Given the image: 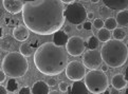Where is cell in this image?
<instances>
[{"mask_svg": "<svg viewBox=\"0 0 128 94\" xmlns=\"http://www.w3.org/2000/svg\"><path fill=\"white\" fill-rule=\"evenodd\" d=\"M22 19L29 31L35 34H54L65 24L62 3L59 0L26 2L22 8Z\"/></svg>", "mask_w": 128, "mask_h": 94, "instance_id": "cell-1", "label": "cell"}, {"mask_svg": "<svg viewBox=\"0 0 128 94\" xmlns=\"http://www.w3.org/2000/svg\"><path fill=\"white\" fill-rule=\"evenodd\" d=\"M34 64L40 73L50 76L58 75L68 65L67 51L54 42H44L35 52Z\"/></svg>", "mask_w": 128, "mask_h": 94, "instance_id": "cell-2", "label": "cell"}, {"mask_svg": "<svg viewBox=\"0 0 128 94\" xmlns=\"http://www.w3.org/2000/svg\"><path fill=\"white\" fill-rule=\"evenodd\" d=\"M100 55L102 59L108 67L118 68L125 65L128 57V49L126 44L120 40H109L103 46Z\"/></svg>", "mask_w": 128, "mask_h": 94, "instance_id": "cell-3", "label": "cell"}, {"mask_svg": "<svg viewBox=\"0 0 128 94\" xmlns=\"http://www.w3.org/2000/svg\"><path fill=\"white\" fill-rule=\"evenodd\" d=\"M2 70L11 78L22 77L29 70V62L20 53L10 52L3 58Z\"/></svg>", "mask_w": 128, "mask_h": 94, "instance_id": "cell-4", "label": "cell"}, {"mask_svg": "<svg viewBox=\"0 0 128 94\" xmlns=\"http://www.w3.org/2000/svg\"><path fill=\"white\" fill-rule=\"evenodd\" d=\"M85 85L89 92L100 94L108 89V77L100 70H91L85 75Z\"/></svg>", "mask_w": 128, "mask_h": 94, "instance_id": "cell-5", "label": "cell"}, {"mask_svg": "<svg viewBox=\"0 0 128 94\" xmlns=\"http://www.w3.org/2000/svg\"><path fill=\"white\" fill-rule=\"evenodd\" d=\"M65 18L70 22L71 24H82L87 18L86 8L82 3L73 2L64 10Z\"/></svg>", "mask_w": 128, "mask_h": 94, "instance_id": "cell-6", "label": "cell"}, {"mask_svg": "<svg viewBox=\"0 0 128 94\" xmlns=\"http://www.w3.org/2000/svg\"><path fill=\"white\" fill-rule=\"evenodd\" d=\"M66 76L73 82H78L86 75V67L78 60L70 61L66 67Z\"/></svg>", "mask_w": 128, "mask_h": 94, "instance_id": "cell-7", "label": "cell"}, {"mask_svg": "<svg viewBox=\"0 0 128 94\" xmlns=\"http://www.w3.org/2000/svg\"><path fill=\"white\" fill-rule=\"evenodd\" d=\"M102 55L98 50H88L83 55V65L87 69L96 70L102 65Z\"/></svg>", "mask_w": 128, "mask_h": 94, "instance_id": "cell-8", "label": "cell"}, {"mask_svg": "<svg viewBox=\"0 0 128 94\" xmlns=\"http://www.w3.org/2000/svg\"><path fill=\"white\" fill-rule=\"evenodd\" d=\"M86 48V43L84 39L78 36H72L68 39L66 43V51L71 56H80L84 53Z\"/></svg>", "mask_w": 128, "mask_h": 94, "instance_id": "cell-9", "label": "cell"}, {"mask_svg": "<svg viewBox=\"0 0 128 94\" xmlns=\"http://www.w3.org/2000/svg\"><path fill=\"white\" fill-rule=\"evenodd\" d=\"M38 40L37 39H32V40H29L24 43H22L20 46V54H22L24 57H30V56H33L35 54L36 50L38 48Z\"/></svg>", "mask_w": 128, "mask_h": 94, "instance_id": "cell-10", "label": "cell"}, {"mask_svg": "<svg viewBox=\"0 0 128 94\" xmlns=\"http://www.w3.org/2000/svg\"><path fill=\"white\" fill-rule=\"evenodd\" d=\"M2 5L11 14H18V13L22 12L24 2L21 0H3Z\"/></svg>", "mask_w": 128, "mask_h": 94, "instance_id": "cell-11", "label": "cell"}, {"mask_svg": "<svg viewBox=\"0 0 128 94\" xmlns=\"http://www.w3.org/2000/svg\"><path fill=\"white\" fill-rule=\"evenodd\" d=\"M16 41L17 40L11 35H6L0 38V49L3 51L13 52L16 49Z\"/></svg>", "mask_w": 128, "mask_h": 94, "instance_id": "cell-12", "label": "cell"}, {"mask_svg": "<svg viewBox=\"0 0 128 94\" xmlns=\"http://www.w3.org/2000/svg\"><path fill=\"white\" fill-rule=\"evenodd\" d=\"M103 2L105 6L113 11H123L128 6V0H103Z\"/></svg>", "mask_w": 128, "mask_h": 94, "instance_id": "cell-13", "label": "cell"}, {"mask_svg": "<svg viewBox=\"0 0 128 94\" xmlns=\"http://www.w3.org/2000/svg\"><path fill=\"white\" fill-rule=\"evenodd\" d=\"M29 36H30L29 29L24 25H17L13 30V37L17 41H26Z\"/></svg>", "mask_w": 128, "mask_h": 94, "instance_id": "cell-14", "label": "cell"}, {"mask_svg": "<svg viewBox=\"0 0 128 94\" xmlns=\"http://www.w3.org/2000/svg\"><path fill=\"white\" fill-rule=\"evenodd\" d=\"M88 89H87L85 83L80 82H74V84L69 88V94H88Z\"/></svg>", "mask_w": 128, "mask_h": 94, "instance_id": "cell-15", "label": "cell"}, {"mask_svg": "<svg viewBox=\"0 0 128 94\" xmlns=\"http://www.w3.org/2000/svg\"><path fill=\"white\" fill-rule=\"evenodd\" d=\"M31 92L32 94H48L50 92L49 86L44 80H38V82H36L33 85V87L31 89Z\"/></svg>", "mask_w": 128, "mask_h": 94, "instance_id": "cell-16", "label": "cell"}, {"mask_svg": "<svg viewBox=\"0 0 128 94\" xmlns=\"http://www.w3.org/2000/svg\"><path fill=\"white\" fill-rule=\"evenodd\" d=\"M68 34L65 32V31H62L59 30L57 32L54 33V36H53V42L56 44L58 47H64L68 41Z\"/></svg>", "mask_w": 128, "mask_h": 94, "instance_id": "cell-17", "label": "cell"}, {"mask_svg": "<svg viewBox=\"0 0 128 94\" xmlns=\"http://www.w3.org/2000/svg\"><path fill=\"white\" fill-rule=\"evenodd\" d=\"M111 84H112V87L118 89V90H122L127 86V80L125 78L124 75L122 74H116L112 77L111 79Z\"/></svg>", "mask_w": 128, "mask_h": 94, "instance_id": "cell-18", "label": "cell"}, {"mask_svg": "<svg viewBox=\"0 0 128 94\" xmlns=\"http://www.w3.org/2000/svg\"><path fill=\"white\" fill-rule=\"evenodd\" d=\"M116 20L118 22V24H120L122 28L128 26V11L127 10L118 11V13L116 14Z\"/></svg>", "mask_w": 128, "mask_h": 94, "instance_id": "cell-19", "label": "cell"}, {"mask_svg": "<svg viewBox=\"0 0 128 94\" xmlns=\"http://www.w3.org/2000/svg\"><path fill=\"white\" fill-rule=\"evenodd\" d=\"M111 38V33H110V31L107 30V29H100L98 31V39L100 40V41H102V42H107L109 41Z\"/></svg>", "mask_w": 128, "mask_h": 94, "instance_id": "cell-20", "label": "cell"}, {"mask_svg": "<svg viewBox=\"0 0 128 94\" xmlns=\"http://www.w3.org/2000/svg\"><path fill=\"white\" fill-rule=\"evenodd\" d=\"M112 36L116 40H120V41H122V40L126 37V31L124 29H122V28H116V29L113 30Z\"/></svg>", "mask_w": 128, "mask_h": 94, "instance_id": "cell-21", "label": "cell"}, {"mask_svg": "<svg viewBox=\"0 0 128 94\" xmlns=\"http://www.w3.org/2000/svg\"><path fill=\"white\" fill-rule=\"evenodd\" d=\"M104 25H105V29L107 30H114L116 29V25H118V22L116 20L113 18V17H108V18L104 21Z\"/></svg>", "mask_w": 128, "mask_h": 94, "instance_id": "cell-22", "label": "cell"}, {"mask_svg": "<svg viewBox=\"0 0 128 94\" xmlns=\"http://www.w3.org/2000/svg\"><path fill=\"white\" fill-rule=\"evenodd\" d=\"M100 40L98 39L96 36H90L87 42V47L89 48V50H96V48H98Z\"/></svg>", "mask_w": 128, "mask_h": 94, "instance_id": "cell-23", "label": "cell"}, {"mask_svg": "<svg viewBox=\"0 0 128 94\" xmlns=\"http://www.w3.org/2000/svg\"><path fill=\"white\" fill-rule=\"evenodd\" d=\"M18 89V82L15 78H10L8 82V86H6V90L10 92H15Z\"/></svg>", "mask_w": 128, "mask_h": 94, "instance_id": "cell-24", "label": "cell"}, {"mask_svg": "<svg viewBox=\"0 0 128 94\" xmlns=\"http://www.w3.org/2000/svg\"><path fill=\"white\" fill-rule=\"evenodd\" d=\"M93 26H94L95 29H98V30L103 29L104 28V21H103V19L95 18L94 19V22H93Z\"/></svg>", "mask_w": 128, "mask_h": 94, "instance_id": "cell-25", "label": "cell"}, {"mask_svg": "<svg viewBox=\"0 0 128 94\" xmlns=\"http://www.w3.org/2000/svg\"><path fill=\"white\" fill-rule=\"evenodd\" d=\"M6 24L8 26H17V20L13 19V18H10V17H6Z\"/></svg>", "mask_w": 128, "mask_h": 94, "instance_id": "cell-26", "label": "cell"}, {"mask_svg": "<svg viewBox=\"0 0 128 94\" xmlns=\"http://www.w3.org/2000/svg\"><path fill=\"white\" fill-rule=\"evenodd\" d=\"M47 85L49 87H55L57 85V79L55 77H53V76H51V77H49L48 80H47Z\"/></svg>", "mask_w": 128, "mask_h": 94, "instance_id": "cell-27", "label": "cell"}, {"mask_svg": "<svg viewBox=\"0 0 128 94\" xmlns=\"http://www.w3.org/2000/svg\"><path fill=\"white\" fill-rule=\"evenodd\" d=\"M58 88H59V91L60 92H67L68 91V84L66 82H60L58 84Z\"/></svg>", "mask_w": 128, "mask_h": 94, "instance_id": "cell-28", "label": "cell"}, {"mask_svg": "<svg viewBox=\"0 0 128 94\" xmlns=\"http://www.w3.org/2000/svg\"><path fill=\"white\" fill-rule=\"evenodd\" d=\"M31 89L29 87H22L20 90H19V93L18 94H31Z\"/></svg>", "mask_w": 128, "mask_h": 94, "instance_id": "cell-29", "label": "cell"}, {"mask_svg": "<svg viewBox=\"0 0 128 94\" xmlns=\"http://www.w3.org/2000/svg\"><path fill=\"white\" fill-rule=\"evenodd\" d=\"M108 11H109V8L107 6H105V7H100V15L102 16H107L108 15Z\"/></svg>", "mask_w": 128, "mask_h": 94, "instance_id": "cell-30", "label": "cell"}, {"mask_svg": "<svg viewBox=\"0 0 128 94\" xmlns=\"http://www.w3.org/2000/svg\"><path fill=\"white\" fill-rule=\"evenodd\" d=\"M83 29H85L86 31H91V29H92V24H91V22H84Z\"/></svg>", "mask_w": 128, "mask_h": 94, "instance_id": "cell-31", "label": "cell"}, {"mask_svg": "<svg viewBox=\"0 0 128 94\" xmlns=\"http://www.w3.org/2000/svg\"><path fill=\"white\" fill-rule=\"evenodd\" d=\"M6 74L4 73V71L0 69V84H2L4 80H6Z\"/></svg>", "mask_w": 128, "mask_h": 94, "instance_id": "cell-32", "label": "cell"}, {"mask_svg": "<svg viewBox=\"0 0 128 94\" xmlns=\"http://www.w3.org/2000/svg\"><path fill=\"white\" fill-rule=\"evenodd\" d=\"M109 89H110V90H109V91H110V94H121V91L120 90H118V89H116V88H109Z\"/></svg>", "mask_w": 128, "mask_h": 94, "instance_id": "cell-33", "label": "cell"}, {"mask_svg": "<svg viewBox=\"0 0 128 94\" xmlns=\"http://www.w3.org/2000/svg\"><path fill=\"white\" fill-rule=\"evenodd\" d=\"M0 94H8L6 88H4L3 86H1V85H0Z\"/></svg>", "mask_w": 128, "mask_h": 94, "instance_id": "cell-34", "label": "cell"}, {"mask_svg": "<svg viewBox=\"0 0 128 94\" xmlns=\"http://www.w3.org/2000/svg\"><path fill=\"white\" fill-rule=\"evenodd\" d=\"M64 31H65L67 34H69V33L72 32V26H71V25H66V26H65V30H64Z\"/></svg>", "mask_w": 128, "mask_h": 94, "instance_id": "cell-35", "label": "cell"}, {"mask_svg": "<svg viewBox=\"0 0 128 94\" xmlns=\"http://www.w3.org/2000/svg\"><path fill=\"white\" fill-rule=\"evenodd\" d=\"M102 67H100V71H103V72H107L108 69H109V67L105 64V65H100Z\"/></svg>", "mask_w": 128, "mask_h": 94, "instance_id": "cell-36", "label": "cell"}, {"mask_svg": "<svg viewBox=\"0 0 128 94\" xmlns=\"http://www.w3.org/2000/svg\"><path fill=\"white\" fill-rule=\"evenodd\" d=\"M87 18L88 19H93L94 18V13L93 12H89V13H87Z\"/></svg>", "mask_w": 128, "mask_h": 94, "instance_id": "cell-37", "label": "cell"}, {"mask_svg": "<svg viewBox=\"0 0 128 94\" xmlns=\"http://www.w3.org/2000/svg\"><path fill=\"white\" fill-rule=\"evenodd\" d=\"M62 3H67V4H70V3H73L75 0H59Z\"/></svg>", "mask_w": 128, "mask_h": 94, "instance_id": "cell-38", "label": "cell"}, {"mask_svg": "<svg viewBox=\"0 0 128 94\" xmlns=\"http://www.w3.org/2000/svg\"><path fill=\"white\" fill-rule=\"evenodd\" d=\"M48 94H62V93H60V91H57V90H53V91H51V92H49Z\"/></svg>", "mask_w": 128, "mask_h": 94, "instance_id": "cell-39", "label": "cell"}, {"mask_svg": "<svg viewBox=\"0 0 128 94\" xmlns=\"http://www.w3.org/2000/svg\"><path fill=\"white\" fill-rule=\"evenodd\" d=\"M3 37V28L1 25H0V38Z\"/></svg>", "mask_w": 128, "mask_h": 94, "instance_id": "cell-40", "label": "cell"}, {"mask_svg": "<svg viewBox=\"0 0 128 94\" xmlns=\"http://www.w3.org/2000/svg\"><path fill=\"white\" fill-rule=\"evenodd\" d=\"M125 78H126V80L128 82V66H127V68H126V71H125Z\"/></svg>", "mask_w": 128, "mask_h": 94, "instance_id": "cell-41", "label": "cell"}, {"mask_svg": "<svg viewBox=\"0 0 128 94\" xmlns=\"http://www.w3.org/2000/svg\"><path fill=\"white\" fill-rule=\"evenodd\" d=\"M3 14H4V11H3V8L0 6V17H2L3 16Z\"/></svg>", "mask_w": 128, "mask_h": 94, "instance_id": "cell-42", "label": "cell"}, {"mask_svg": "<svg viewBox=\"0 0 128 94\" xmlns=\"http://www.w3.org/2000/svg\"><path fill=\"white\" fill-rule=\"evenodd\" d=\"M82 29H83V25H82V24H77V25H76V30L80 31Z\"/></svg>", "mask_w": 128, "mask_h": 94, "instance_id": "cell-43", "label": "cell"}, {"mask_svg": "<svg viewBox=\"0 0 128 94\" xmlns=\"http://www.w3.org/2000/svg\"><path fill=\"white\" fill-rule=\"evenodd\" d=\"M103 93H104V94H110V91H109V90H105Z\"/></svg>", "mask_w": 128, "mask_h": 94, "instance_id": "cell-44", "label": "cell"}, {"mask_svg": "<svg viewBox=\"0 0 128 94\" xmlns=\"http://www.w3.org/2000/svg\"><path fill=\"white\" fill-rule=\"evenodd\" d=\"M90 1L92 2V3H98V2L100 1V0H90Z\"/></svg>", "mask_w": 128, "mask_h": 94, "instance_id": "cell-45", "label": "cell"}, {"mask_svg": "<svg viewBox=\"0 0 128 94\" xmlns=\"http://www.w3.org/2000/svg\"><path fill=\"white\" fill-rule=\"evenodd\" d=\"M21 1H26V2H30V1H35V0H21Z\"/></svg>", "mask_w": 128, "mask_h": 94, "instance_id": "cell-46", "label": "cell"}, {"mask_svg": "<svg viewBox=\"0 0 128 94\" xmlns=\"http://www.w3.org/2000/svg\"><path fill=\"white\" fill-rule=\"evenodd\" d=\"M125 94H128V89H126V91H125Z\"/></svg>", "mask_w": 128, "mask_h": 94, "instance_id": "cell-47", "label": "cell"}, {"mask_svg": "<svg viewBox=\"0 0 128 94\" xmlns=\"http://www.w3.org/2000/svg\"><path fill=\"white\" fill-rule=\"evenodd\" d=\"M8 94H16V93H15V92H10Z\"/></svg>", "mask_w": 128, "mask_h": 94, "instance_id": "cell-48", "label": "cell"}, {"mask_svg": "<svg viewBox=\"0 0 128 94\" xmlns=\"http://www.w3.org/2000/svg\"><path fill=\"white\" fill-rule=\"evenodd\" d=\"M126 47H127V49H128V41H127V43H126Z\"/></svg>", "mask_w": 128, "mask_h": 94, "instance_id": "cell-49", "label": "cell"}]
</instances>
